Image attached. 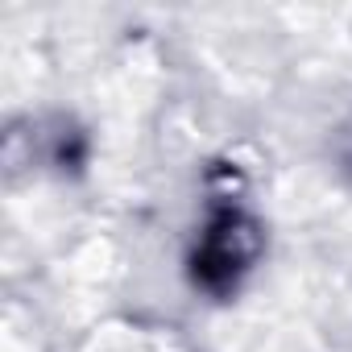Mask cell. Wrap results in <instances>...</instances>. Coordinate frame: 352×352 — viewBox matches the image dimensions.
<instances>
[{
	"mask_svg": "<svg viewBox=\"0 0 352 352\" xmlns=\"http://www.w3.org/2000/svg\"><path fill=\"white\" fill-rule=\"evenodd\" d=\"M257 253H261V224L241 199L220 195L208 208V220L191 249V278L208 294H232L241 278L253 270Z\"/></svg>",
	"mask_w": 352,
	"mask_h": 352,
	"instance_id": "1",
	"label": "cell"
}]
</instances>
